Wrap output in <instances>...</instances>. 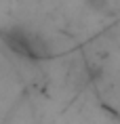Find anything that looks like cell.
<instances>
[{"mask_svg":"<svg viewBox=\"0 0 120 124\" xmlns=\"http://www.w3.org/2000/svg\"><path fill=\"white\" fill-rule=\"evenodd\" d=\"M0 36L4 38L8 48L13 53H17L19 57L47 59L51 55V48H48L47 40L40 38L36 32H30V30H23V27H8V30H2Z\"/></svg>","mask_w":120,"mask_h":124,"instance_id":"6da1fadb","label":"cell"},{"mask_svg":"<svg viewBox=\"0 0 120 124\" xmlns=\"http://www.w3.org/2000/svg\"><path fill=\"white\" fill-rule=\"evenodd\" d=\"M84 2H87V7L91 11H95V13H101V15L112 13V0H84Z\"/></svg>","mask_w":120,"mask_h":124,"instance_id":"7a4b0ae2","label":"cell"}]
</instances>
